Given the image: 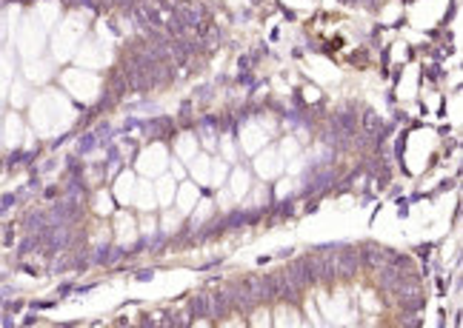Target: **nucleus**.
Wrapping results in <instances>:
<instances>
[{"mask_svg":"<svg viewBox=\"0 0 463 328\" xmlns=\"http://www.w3.org/2000/svg\"><path fill=\"white\" fill-rule=\"evenodd\" d=\"M343 3H352V0H343Z\"/></svg>","mask_w":463,"mask_h":328,"instance_id":"nucleus-26","label":"nucleus"},{"mask_svg":"<svg viewBox=\"0 0 463 328\" xmlns=\"http://www.w3.org/2000/svg\"><path fill=\"white\" fill-rule=\"evenodd\" d=\"M189 320H183L180 314H172V320H169V326H186Z\"/></svg>","mask_w":463,"mask_h":328,"instance_id":"nucleus-22","label":"nucleus"},{"mask_svg":"<svg viewBox=\"0 0 463 328\" xmlns=\"http://www.w3.org/2000/svg\"><path fill=\"white\" fill-rule=\"evenodd\" d=\"M66 291H72V282H63V285L57 288V294H66Z\"/></svg>","mask_w":463,"mask_h":328,"instance_id":"nucleus-24","label":"nucleus"},{"mask_svg":"<svg viewBox=\"0 0 463 328\" xmlns=\"http://www.w3.org/2000/svg\"><path fill=\"white\" fill-rule=\"evenodd\" d=\"M40 246H43V240H40L37 234H29V237H26V240L20 243V248H17V254H20V257H23V254H32V251H37Z\"/></svg>","mask_w":463,"mask_h":328,"instance_id":"nucleus-15","label":"nucleus"},{"mask_svg":"<svg viewBox=\"0 0 463 328\" xmlns=\"http://www.w3.org/2000/svg\"><path fill=\"white\" fill-rule=\"evenodd\" d=\"M229 308H232L229 291H215V294H209V317H226Z\"/></svg>","mask_w":463,"mask_h":328,"instance_id":"nucleus-5","label":"nucleus"},{"mask_svg":"<svg viewBox=\"0 0 463 328\" xmlns=\"http://www.w3.org/2000/svg\"><path fill=\"white\" fill-rule=\"evenodd\" d=\"M137 280H140V282H146V280H152V271H140V274H137Z\"/></svg>","mask_w":463,"mask_h":328,"instance_id":"nucleus-23","label":"nucleus"},{"mask_svg":"<svg viewBox=\"0 0 463 328\" xmlns=\"http://www.w3.org/2000/svg\"><path fill=\"white\" fill-rule=\"evenodd\" d=\"M237 66H240V71H249V69H252V54H243V57L237 60Z\"/></svg>","mask_w":463,"mask_h":328,"instance_id":"nucleus-21","label":"nucleus"},{"mask_svg":"<svg viewBox=\"0 0 463 328\" xmlns=\"http://www.w3.org/2000/svg\"><path fill=\"white\" fill-rule=\"evenodd\" d=\"M400 280H403V271H397L395 265L389 262H383V265H378V282H381L386 291H395L397 285H400Z\"/></svg>","mask_w":463,"mask_h":328,"instance_id":"nucleus-4","label":"nucleus"},{"mask_svg":"<svg viewBox=\"0 0 463 328\" xmlns=\"http://www.w3.org/2000/svg\"><path fill=\"white\" fill-rule=\"evenodd\" d=\"M49 223H51V217H49V214L34 211V214H29V217H26V223H23V226H26V231H29V234H40V231L46 229Z\"/></svg>","mask_w":463,"mask_h":328,"instance_id":"nucleus-9","label":"nucleus"},{"mask_svg":"<svg viewBox=\"0 0 463 328\" xmlns=\"http://www.w3.org/2000/svg\"><path fill=\"white\" fill-rule=\"evenodd\" d=\"M229 297H232V305H237V308H252L255 305V297L249 294L246 285H234Z\"/></svg>","mask_w":463,"mask_h":328,"instance_id":"nucleus-11","label":"nucleus"},{"mask_svg":"<svg viewBox=\"0 0 463 328\" xmlns=\"http://www.w3.org/2000/svg\"><path fill=\"white\" fill-rule=\"evenodd\" d=\"M381 3H383V0H366V6H372V9H378Z\"/></svg>","mask_w":463,"mask_h":328,"instance_id":"nucleus-25","label":"nucleus"},{"mask_svg":"<svg viewBox=\"0 0 463 328\" xmlns=\"http://www.w3.org/2000/svg\"><path fill=\"white\" fill-rule=\"evenodd\" d=\"M400 326H406V328H417V326H420V320H417L414 314H406V317H400Z\"/></svg>","mask_w":463,"mask_h":328,"instance_id":"nucleus-20","label":"nucleus"},{"mask_svg":"<svg viewBox=\"0 0 463 328\" xmlns=\"http://www.w3.org/2000/svg\"><path fill=\"white\" fill-rule=\"evenodd\" d=\"M189 314L192 317H209V294H195L189 300Z\"/></svg>","mask_w":463,"mask_h":328,"instance_id":"nucleus-12","label":"nucleus"},{"mask_svg":"<svg viewBox=\"0 0 463 328\" xmlns=\"http://www.w3.org/2000/svg\"><path fill=\"white\" fill-rule=\"evenodd\" d=\"M163 26L169 29V34H183L186 29H189V26H186V23H183V20H180L178 15H172L169 20H163Z\"/></svg>","mask_w":463,"mask_h":328,"instance_id":"nucleus-16","label":"nucleus"},{"mask_svg":"<svg viewBox=\"0 0 463 328\" xmlns=\"http://www.w3.org/2000/svg\"><path fill=\"white\" fill-rule=\"evenodd\" d=\"M126 251L123 248H112V246H100L98 251H95V260L100 262V265H112V262H117L120 257H123Z\"/></svg>","mask_w":463,"mask_h":328,"instance_id":"nucleus-10","label":"nucleus"},{"mask_svg":"<svg viewBox=\"0 0 463 328\" xmlns=\"http://www.w3.org/2000/svg\"><path fill=\"white\" fill-rule=\"evenodd\" d=\"M95 146H98V137H95V134H83L80 137V151H92Z\"/></svg>","mask_w":463,"mask_h":328,"instance_id":"nucleus-18","label":"nucleus"},{"mask_svg":"<svg viewBox=\"0 0 463 328\" xmlns=\"http://www.w3.org/2000/svg\"><path fill=\"white\" fill-rule=\"evenodd\" d=\"M246 220H252V214H243V211H234L226 217V226H232V229H237L240 223H246Z\"/></svg>","mask_w":463,"mask_h":328,"instance_id":"nucleus-17","label":"nucleus"},{"mask_svg":"<svg viewBox=\"0 0 463 328\" xmlns=\"http://www.w3.org/2000/svg\"><path fill=\"white\" fill-rule=\"evenodd\" d=\"M332 126L337 131H343L346 137H352V134L358 131V123H355V115H352V112H337V115L332 117Z\"/></svg>","mask_w":463,"mask_h":328,"instance_id":"nucleus-6","label":"nucleus"},{"mask_svg":"<svg viewBox=\"0 0 463 328\" xmlns=\"http://www.w3.org/2000/svg\"><path fill=\"white\" fill-rule=\"evenodd\" d=\"M15 203H17V194H6L3 200H0V211H9Z\"/></svg>","mask_w":463,"mask_h":328,"instance_id":"nucleus-19","label":"nucleus"},{"mask_svg":"<svg viewBox=\"0 0 463 328\" xmlns=\"http://www.w3.org/2000/svg\"><path fill=\"white\" fill-rule=\"evenodd\" d=\"M334 180V171H320V174H314V180H309L306 186H303V194H317V191H323L329 183Z\"/></svg>","mask_w":463,"mask_h":328,"instance_id":"nucleus-7","label":"nucleus"},{"mask_svg":"<svg viewBox=\"0 0 463 328\" xmlns=\"http://www.w3.org/2000/svg\"><path fill=\"white\" fill-rule=\"evenodd\" d=\"M360 126H363V134H372V137H378L381 134V115L378 112H372V109H366L363 117H360Z\"/></svg>","mask_w":463,"mask_h":328,"instance_id":"nucleus-8","label":"nucleus"},{"mask_svg":"<svg viewBox=\"0 0 463 328\" xmlns=\"http://www.w3.org/2000/svg\"><path fill=\"white\" fill-rule=\"evenodd\" d=\"M80 211V203L77 200H63V203H54V209H51V220L54 223H72L75 217Z\"/></svg>","mask_w":463,"mask_h":328,"instance_id":"nucleus-3","label":"nucleus"},{"mask_svg":"<svg viewBox=\"0 0 463 328\" xmlns=\"http://www.w3.org/2000/svg\"><path fill=\"white\" fill-rule=\"evenodd\" d=\"M243 285L249 288V294L255 297V300H266V282L263 280H257V277H249V280H243Z\"/></svg>","mask_w":463,"mask_h":328,"instance_id":"nucleus-14","label":"nucleus"},{"mask_svg":"<svg viewBox=\"0 0 463 328\" xmlns=\"http://www.w3.org/2000/svg\"><path fill=\"white\" fill-rule=\"evenodd\" d=\"M360 265H363L360 251L346 248V246H340L337 251H334V268H337V274H343V277H355Z\"/></svg>","mask_w":463,"mask_h":328,"instance_id":"nucleus-1","label":"nucleus"},{"mask_svg":"<svg viewBox=\"0 0 463 328\" xmlns=\"http://www.w3.org/2000/svg\"><path fill=\"white\" fill-rule=\"evenodd\" d=\"M146 129H149L154 137H166V134L172 131V120H169V117H157V120L146 123Z\"/></svg>","mask_w":463,"mask_h":328,"instance_id":"nucleus-13","label":"nucleus"},{"mask_svg":"<svg viewBox=\"0 0 463 328\" xmlns=\"http://www.w3.org/2000/svg\"><path fill=\"white\" fill-rule=\"evenodd\" d=\"M392 254H395V251H389V248H383V246H375V243H366V246L360 248V260H363L366 265H372V268L389 262L392 260Z\"/></svg>","mask_w":463,"mask_h":328,"instance_id":"nucleus-2","label":"nucleus"}]
</instances>
